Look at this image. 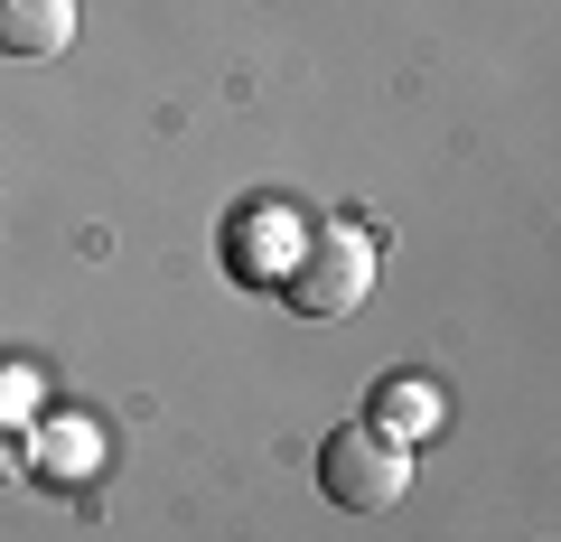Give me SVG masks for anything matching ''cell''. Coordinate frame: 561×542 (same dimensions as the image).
<instances>
[{"instance_id":"8992f818","label":"cell","mask_w":561,"mask_h":542,"mask_svg":"<svg viewBox=\"0 0 561 542\" xmlns=\"http://www.w3.org/2000/svg\"><path fill=\"white\" fill-rule=\"evenodd\" d=\"M28 459H47V468H66V477H76V468L94 459V440H84V430H57V440H47V449L28 440Z\"/></svg>"},{"instance_id":"277c9868","label":"cell","mask_w":561,"mask_h":542,"mask_svg":"<svg viewBox=\"0 0 561 542\" xmlns=\"http://www.w3.org/2000/svg\"><path fill=\"white\" fill-rule=\"evenodd\" d=\"M375 430H383V440H402V449L431 440V430H440V393H431V383H412V374L383 383V393H375Z\"/></svg>"},{"instance_id":"3957f363","label":"cell","mask_w":561,"mask_h":542,"mask_svg":"<svg viewBox=\"0 0 561 542\" xmlns=\"http://www.w3.org/2000/svg\"><path fill=\"white\" fill-rule=\"evenodd\" d=\"M76 38V0H0V47L10 57H57Z\"/></svg>"},{"instance_id":"7a4b0ae2","label":"cell","mask_w":561,"mask_h":542,"mask_svg":"<svg viewBox=\"0 0 561 542\" xmlns=\"http://www.w3.org/2000/svg\"><path fill=\"white\" fill-rule=\"evenodd\" d=\"M319 486L346 515H383V505H402V486H412V449L383 440L375 422H346L337 440L319 449Z\"/></svg>"},{"instance_id":"6da1fadb","label":"cell","mask_w":561,"mask_h":542,"mask_svg":"<svg viewBox=\"0 0 561 542\" xmlns=\"http://www.w3.org/2000/svg\"><path fill=\"white\" fill-rule=\"evenodd\" d=\"M365 290H375V243H365L356 224H328V234L300 243L290 272H280V300L300 309V319H346Z\"/></svg>"},{"instance_id":"5b68a950","label":"cell","mask_w":561,"mask_h":542,"mask_svg":"<svg viewBox=\"0 0 561 542\" xmlns=\"http://www.w3.org/2000/svg\"><path fill=\"white\" fill-rule=\"evenodd\" d=\"M290 253H300V243H290V224H280V216H262V224H234V262H272V281L290 272Z\"/></svg>"},{"instance_id":"52a82bcc","label":"cell","mask_w":561,"mask_h":542,"mask_svg":"<svg viewBox=\"0 0 561 542\" xmlns=\"http://www.w3.org/2000/svg\"><path fill=\"white\" fill-rule=\"evenodd\" d=\"M20 468H28V430L0 422V486H20Z\"/></svg>"}]
</instances>
